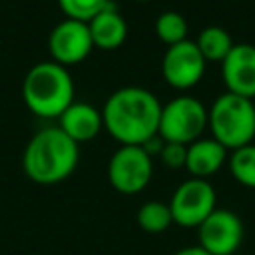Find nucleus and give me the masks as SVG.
I'll list each match as a JSON object with an SVG mask.
<instances>
[{"instance_id":"f257e3e1","label":"nucleus","mask_w":255,"mask_h":255,"mask_svg":"<svg viewBox=\"0 0 255 255\" xmlns=\"http://www.w3.org/2000/svg\"><path fill=\"white\" fill-rule=\"evenodd\" d=\"M102 118L108 131L124 145H141L159 129L161 104L145 88L124 86L106 100Z\"/></svg>"},{"instance_id":"f03ea898","label":"nucleus","mask_w":255,"mask_h":255,"mask_svg":"<svg viewBox=\"0 0 255 255\" xmlns=\"http://www.w3.org/2000/svg\"><path fill=\"white\" fill-rule=\"evenodd\" d=\"M80 145L60 128H44L26 143L22 165L26 175L42 185L64 181L78 165Z\"/></svg>"},{"instance_id":"7ed1b4c3","label":"nucleus","mask_w":255,"mask_h":255,"mask_svg":"<svg viewBox=\"0 0 255 255\" xmlns=\"http://www.w3.org/2000/svg\"><path fill=\"white\" fill-rule=\"evenodd\" d=\"M22 96L34 114L54 118L74 102V82L64 64L38 62L24 76Z\"/></svg>"},{"instance_id":"20e7f679","label":"nucleus","mask_w":255,"mask_h":255,"mask_svg":"<svg viewBox=\"0 0 255 255\" xmlns=\"http://www.w3.org/2000/svg\"><path fill=\"white\" fill-rule=\"evenodd\" d=\"M207 124L217 139L227 149H237L255 137V104L251 98L225 92L215 98L207 110Z\"/></svg>"},{"instance_id":"39448f33","label":"nucleus","mask_w":255,"mask_h":255,"mask_svg":"<svg viewBox=\"0 0 255 255\" xmlns=\"http://www.w3.org/2000/svg\"><path fill=\"white\" fill-rule=\"evenodd\" d=\"M207 126V108L193 96H177L161 106L157 133L163 141L191 143Z\"/></svg>"},{"instance_id":"423d86ee","label":"nucleus","mask_w":255,"mask_h":255,"mask_svg":"<svg viewBox=\"0 0 255 255\" xmlns=\"http://www.w3.org/2000/svg\"><path fill=\"white\" fill-rule=\"evenodd\" d=\"M217 195L207 179L189 177L177 185L169 199V211L173 223L181 227H199L205 217L215 209Z\"/></svg>"},{"instance_id":"0eeeda50","label":"nucleus","mask_w":255,"mask_h":255,"mask_svg":"<svg viewBox=\"0 0 255 255\" xmlns=\"http://www.w3.org/2000/svg\"><path fill=\"white\" fill-rule=\"evenodd\" d=\"M153 173L151 155L141 145H122L110 157L108 177L120 193L141 191Z\"/></svg>"},{"instance_id":"6e6552de","label":"nucleus","mask_w":255,"mask_h":255,"mask_svg":"<svg viewBox=\"0 0 255 255\" xmlns=\"http://www.w3.org/2000/svg\"><path fill=\"white\" fill-rule=\"evenodd\" d=\"M243 221L235 211L215 207L197 227V245L209 255H233L243 243Z\"/></svg>"},{"instance_id":"1a4fd4ad","label":"nucleus","mask_w":255,"mask_h":255,"mask_svg":"<svg viewBox=\"0 0 255 255\" xmlns=\"http://www.w3.org/2000/svg\"><path fill=\"white\" fill-rule=\"evenodd\" d=\"M205 62L207 60L199 52L197 44L185 38L177 44L167 46L161 60V72L171 86L191 88L201 80L205 72Z\"/></svg>"},{"instance_id":"9d476101","label":"nucleus","mask_w":255,"mask_h":255,"mask_svg":"<svg viewBox=\"0 0 255 255\" xmlns=\"http://www.w3.org/2000/svg\"><path fill=\"white\" fill-rule=\"evenodd\" d=\"M48 46L52 56L60 64H74L84 60L94 46L88 22L76 18H64L52 28Z\"/></svg>"},{"instance_id":"9b49d317","label":"nucleus","mask_w":255,"mask_h":255,"mask_svg":"<svg viewBox=\"0 0 255 255\" xmlns=\"http://www.w3.org/2000/svg\"><path fill=\"white\" fill-rule=\"evenodd\" d=\"M221 74H223L227 92L253 98L255 96V46L233 44V48L221 62Z\"/></svg>"},{"instance_id":"f8f14e48","label":"nucleus","mask_w":255,"mask_h":255,"mask_svg":"<svg viewBox=\"0 0 255 255\" xmlns=\"http://www.w3.org/2000/svg\"><path fill=\"white\" fill-rule=\"evenodd\" d=\"M58 118H60V128L76 143L96 137L104 124L102 112L88 102H72Z\"/></svg>"},{"instance_id":"ddd939ff","label":"nucleus","mask_w":255,"mask_h":255,"mask_svg":"<svg viewBox=\"0 0 255 255\" xmlns=\"http://www.w3.org/2000/svg\"><path fill=\"white\" fill-rule=\"evenodd\" d=\"M225 159H227V147L213 137H203L187 145L185 167L191 173V177L207 179L209 175L221 169Z\"/></svg>"},{"instance_id":"4468645a","label":"nucleus","mask_w":255,"mask_h":255,"mask_svg":"<svg viewBox=\"0 0 255 255\" xmlns=\"http://www.w3.org/2000/svg\"><path fill=\"white\" fill-rule=\"evenodd\" d=\"M88 26H90V34H92L94 44L104 48V50L118 48L128 36V22L118 12V8L114 4H108L104 10H100L88 22Z\"/></svg>"},{"instance_id":"2eb2a0df","label":"nucleus","mask_w":255,"mask_h":255,"mask_svg":"<svg viewBox=\"0 0 255 255\" xmlns=\"http://www.w3.org/2000/svg\"><path fill=\"white\" fill-rule=\"evenodd\" d=\"M199 52L203 54L205 60H225V56L229 54V50L233 48V40L229 36V32L221 26H207L199 32L197 40H195Z\"/></svg>"},{"instance_id":"dca6fc26","label":"nucleus","mask_w":255,"mask_h":255,"mask_svg":"<svg viewBox=\"0 0 255 255\" xmlns=\"http://www.w3.org/2000/svg\"><path fill=\"white\" fill-rule=\"evenodd\" d=\"M137 225L139 229H143L145 233H163L169 229V225L173 223L169 205L163 201H145L139 209H137Z\"/></svg>"},{"instance_id":"f3484780","label":"nucleus","mask_w":255,"mask_h":255,"mask_svg":"<svg viewBox=\"0 0 255 255\" xmlns=\"http://www.w3.org/2000/svg\"><path fill=\"white\" fill-rule=\"evenodd\" d=\"M229 169L241 185L255 189V145L247 143L243 147L233 149L229 157Z\"/></svg>"},{"instance_id":"a211bd4d","label":"nucleus","mask_w":255,"mask_h":255,"mask_svg":"<svg viewBox=\"0 0 255 255\" xmlns=\"http://www.w3.org/2000/svg\"><path fill=\"white\" fill-rule=\"evenodd\" d=\"M155 32H157V36L163 42H167L171 46V44H177V42L185 40V36H187V22H185V18L179 12L165 10L155 20Z\"/></svg>"},{"instance_id":"6ab92c4d","label":"nucleus","mask_w":255,"mask_h":255,"mask_svg":"<svg viewBox=\"0 0 255 255\" xmlns=\"http://www.w3.org/2000/svg\"><path fill=\"white\" fill-rule=\"evenodd\" d=\"M58 4L68 14V18L90 22L100 10L110 4V0H58Z\"/></svg>"},{"instance_id":"aec40b11","label":"nucleus","mask_w":255,"mask_h":255,"mask_svg":"<svg viewBox=\"0 0 255 255\" xmlns=\"http://www.w3.org/2000/svg\"><path fill=\"white\" fill-rule=\"evenodd\" d=\"M163 163L167 167H185V157H187V145L177 143V141H165L161 151H159Z\"/></svg>"},{"instance_id":"412c9836","label":"nucleus","mask_w":255,"mask_h":255,"mask_svg":"<svg viewBox=\"0 0 255 255\" xmlns=\"http://www.w3.org/2000/svg\"><path fill=\"white\" fill-rule=\"evenodd\" d=\"M173 255H209L207 251H203L199 245H191V247H183L179 251H175Z\"/></svg>"}]
</instances>
